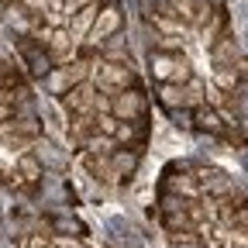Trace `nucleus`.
Wrapping results in <instances>:
<instances>
[{"label": "nucleus", "instance_id": "4", "mask_svg": "<svg viewBox=\"0 0 248 248\" xmlns=\"http://www.w3.org/2000/svg\"><path fill=\"white\" fill-rule=\"evenodd\" d=\"M117 121H145V114H148V97L138 90V86H131V90H121V93H114L110 97V107H107Z\"/></svg>", "mask_w": 248, "mask_h": 248}, {"label": "nucleus", "instance_id": "1", "mask_svg": "<svg viewBox=\"0 0 248 248\" xmlns=\"http://www.w3.org/2000/svg\"><path fill=\"white\" fill-rule=\"evenodd\" d=\"M148 66H152V76L159 83H186L193 79V66L183 52H148Z\"/></svg>", "mask_w": 248, "mask_h": 248}, {"label": "nucleus", "instance_id": "26", "mask_svg": "<svg viewBox=\"0 0 248 248\" xmlns=\"http://www.w3.org/2000/svg\"><path fill=\"white\" fill-rule=\"evenodd\" d=\"M0 248H11V245H7V241H4V238H0Z\"/></svg>", "mask_w": 248, "mask_h": 248}, {"label": "nucleus", "instance_id": "3", "mask_svg": "<svg viewBox=\"0 0 248 248\" xmlns=\"http://www.w3.org/2000/svg\"><path fill=\"white\" fill-rule=\"evenodd\" d=\"M124 28V11H121V4L117 7H100L97 11V21H93V28L86 31V52H97L110 35H117V31Z\"/></svg>", "mask_w": 248, "mask_h": 248}, {"label": "nucleus", "instance_id": "18", "mask_svg": "<svg viewBox=\"0 0 248 248\" xmlns=\"http://www.w3.org/2000/svg\"><path fill=\"white\" fill-rule=\"evenodd\" d=\"M117 124H121V121H117V117H114L110 110H104V114H97V131H100V135H107V138H114V131H117Z\"/></svg>", "mask_w": 248, "mask_h": 248}, {"label": "nucleus", "instance_id": "22", "mask_svg": "<svg viewBox=\"0 0 248 248\" xmlns=\"http://www.w3.org/2000/svg\"><path fill=\"white\" fill-rule=\"evenodd\" d=\"M90 4H97V0H66V17H73L76 11H83V7H90Z\"/></svg>", "mask_w": 248, "mask_h": 248}, {"label": "nucleus", "instance_id": "24", "mask_svg": "<svg viewBox=\"0 0 248 248\" xmlns=\"http://www.w3.org/2000/svg\"><path fill=\"white\" fill-rule=\"evenodd\" d=\"M28 248H55V245H52L48 238H42V234H31V238H28Z\"/></svg>", "mask_w": 248, "mask_h": 248}, {"label": "nucleus", "instance_id": "21", "mask_svg": "<svg viewBox=\"0 0 248 248\" xmlns=\"http://www.w3.org/2000/svg\"><path fill=\"white\" fill-rule=\"evenodd\" d=\"M31 17H45V0H21Z\"/></svg>", "mask_w": 248, "mask_h": 248}, {"label": "nucleus", "instance_id": "5", "mask_svg": "<svg viewBox=\"0 0 248 248\" xmlns=\"http://www.w3.org/2000/svg\"><path fill=\"white\" fill-rule=\"evenodd\" d=\"M166 193H176L183 200H197L200 193V183H197V169L190 162H176L166 169Z\"/></svg>", "mask_w": 248, "mask_h": 248}, {"label": "nucleus", "instance_id": "25", "mask_svg": "<svg viewBox=\"0 0 248 248\" xmlns=\"http://www.w3.org/2000/svg\"><path fill=\"white\" fill-rule=\"evenodd\" d=\"M121 0H97V7H117Z\"/></svg>", "mask_w": 248, "mask_h": 248}, {"label": "nucleus", "instance_id": "11", "mask_svg": "<svg viewBox=\"0 0 248 248\" xmlns=\"http://www.w3.org/2000/svg\"><path fill=\"white\" fill-rule=\"evenodd\" d=\"M210 59H214V66H234V62L241 59V45L231 35H221L210 45Z\"/></svg>", "mask_w": 248, "mask_h": 248}, {"label": "nucleus", "instance_id": "10", "mask_svg": "<svg viewBox=\"0 0 248 248\" xmlns=\"http://www.w3.org/2000/svg\"><path fill=\"white\" fill-rule=\"evenodd\" d=\"M62 100H66L69 114H97V86H93L90 79H83V83H76Z\"/></svg>", "mask_w": 248, "mask_h": 248}, {"label": "nucleus", "instance_id": "13", "mask_svg": "<svg viewBox=\"0 0 248 248\" xmlns=\"http://www.w3.org/2000/svg\"><path fill=\"white\" fill-rule=\"evenodd\" d=\"M35 159L42 162V169L48 166L52 172H62V169H66V162H69V155L62 152L55 141H48V138H45V141H38V152H35Z\"/></svg>", "mask_w": 248, "mask_h": 248}, {"label": "nucleus", "instance_id": "19", "mask_svg": "<svg viewBox=\"0 0 248 248\" xmlns=\"http://www.w3.org/2000/svg\"><path fill=\"white\" fill-rule=\"evenodd\" d=\"M52 228H55V231H62V234H66V231H73V234H83V224L76 221V217H69V214L55 217V221H52Z\"/></svg>", "mask_w": 248, "mask_h": 248}, {"label": "nucleus", "instance_id": "7", "mask_svg": "<svg viewBox=\"0 0 248 248\" xmlns=\"http://www.w3.org/2000/svg\"><path fill=\"white\" fill-rule=\"evenodd\" d=\"M138 169V152L135 148H114L107 155V169H104V179L107 183H128Z\"/></svg>", "mask_w": 248, "mask_h": 248}, {"label": "nucleus", "instance_id": "16", "mask_svg": "<svg viewBox=\"0 0 248 248\" xmlns=\"http://www.w3.org/2000/svg\"><path fill=\"white\" fill-rule=\"evenodd\" d=\"M210 79H214V86L221 90V93H231L234 86H238V79H241V73L234 69V66H214V73H210Z\"/></svg>", "mask_w": 248, "mask_h": 248}, {"label": "nucleus", "instance_id": "17", "mask_svg": "<svg viewBox=\"0 0 248 248\" xmlns=\"http://www.w3.org/2000/svg\"><path fill=\"white\" fill-rule=\"evenodd\" d=\"M21 179H28V183H42V162L35 159V152H28V155H21Z\"/></svg>", "mask_w": 248, "mask_h": 248}, {"label": "nucleus", "instance_id": "20", "mask_svg": "<svg viewBox=\"0 0 248 248\" xmlns=\"http://www.w3.org/2000/svg\"><path fill=\"white\" fill-rule=\"evenodd\" d=\"M169 117L176 121V128H193V110L190 107H176V110H169Z\"/></svg>", "mask_w": 248, "mask_h": 248}, {"label": "nucleus", "instance_id": "12", "mask_svg": "<svg viewBox=\"0 0 248 248\" xmlns=\"http://www.w3.org/2000/svg\"><path fill=\"white\" fill-rule=\"evenodd\" d=\"M193 128H200V131H207V135H224V131H228V128H224V117L217 114L214 107H207V104L193 107Z\"/></svg>", "mask_w": 248, "mask_h": 248}, {"label": "nucleus", "instance_id": "23", "mask_svg": "<svg viewBox=\"0 0 248 248\" xmlns=\"http://www.w3.org/2000/svg\"><path fill=\"white\" fill-rule=\"evenodd\" d=\"M176 248H203L197 238H193V231L190 234H183V238H176Z\"/></svg>", "mask_w": 248, "mask_h": 248}, {"label": "nucleus", "instance_id": "15", "mask_svg": "<svg viewBox=\"0 0 248 248\" xmlns=\"http://www.w3.org/2000/svg\"><path fill=\"white\" fill-rule=\"evenodd\" d=\"M159 100L166 110H176V107H186V90L179 83H159Z\"/></svg>", "mask_w": 248, "mask_h": 248}, {"label": "nucleus", "instance_id": "9", "mask_svg": "<svg viewBox=\"0 0 248 248\" xmlns=\"http://www.w3.org/2000/svg\"><path fill=\"white\" fill-rule=\"evenodd\" d=\"M197 183H200V193H207V197H228V193H234V179L224 169H217V166H200L197 169Z\"/></svg>", "mask_w": 248, "mask_h": 248}, {"label": "nucleus", "instance_id": "14", "mask_svg": "<svg viewBox=\"0 0 248 248\" xmlns=\"http://www.w3.org/2000/svg\"><path fill=\"white\" fill-rule=\"evenodd\" d=\"M141 138H145V121H121L117 131H114V141H117V145L135 148V152H138Z\"/></svg>", "mask_w": 248, "mask_h": 248}, {"label": "nucleus", "instance_id": "2", "mask_svg": "<svg viewBox=\"0 0 248 248\" xmlns=\"http://www.w3.org/2000/svg\"><path fill=\"white\" fill-rule=\"evenodd\" d=\"M93 86H97L100 93H110L114 97V93H121V90L138 86V76H135V69L128 66V62H100Z\"/></svg>", "mask_w": 248, "mask_h": 248}, {"label": "nucleus", "instance_id": "6", "mask_svg": "<svg viewBox=\"0 0 248 248\" xmlns=\"http://www.w3.org/2000/svg\"><path fill=\"white\" fill-rule=\"evenodd\" d=\"M86 62H73V66H55L48 76H45V90L52 93V97H66V93L86 79Z\"/></svg>", "mask_w": 248, "mask_h": 248}, {"label": "nucleus", "instance_id": "8", "mask_svg": "<svg viewBox=\"0 0 248 248\" xmlns=\"http://www.w3.org/2000/svg\"><path fill=\"white\" fill-rule=\"evenodd\" d=\"M17 52L24 55L31 76H38V79H45V76L55 69V62H52L48 48H42V42H35V38H17Z\"/></svg>", "mask_w": 248, "mask_h": 248}]
</instances>
